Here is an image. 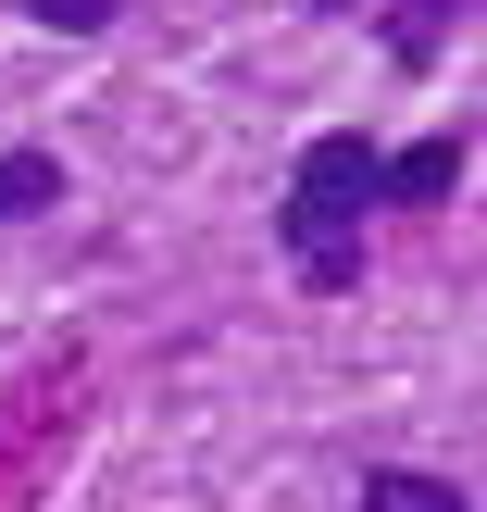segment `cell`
Listing matches in <instances>:
<instances>
[{
  "mask_svg": "<svg viewBox=\"0 0 487 512\" xmlns=\"http://www.w3.org/2000/svg\"><path fill=\"white\" fill-rule=\"evenodd\" d=\"M363 225H375V138L363 125H325L300 138L288 188H275V250L313 300H350L363 288Z\"/></svg>",
  "mask_w": 487,
  "mask_h": 512,
  "instance_id": "cell-1",
  "label": "cell"
},
{
  "mask_svg": "<svg viewBox=\"0 0 487 512\" xmlns=\"http://www.w3.org/2000/svg\"><path fill=\"white\" fill-rule=\"evenodd\" d=\"M463 175H475V138H463V125H438V138H400V150H375V213H438Z\"/></svg>",
  "mask_w": 487,
  "mask_h": 512,
  "instance_id": "cell-2",
  "label": "cell"
},
{
  "mask_svg": "<svg viewBox=\"0 0 487 512\" xmlns=\"http://www.w3.org/2000/svg\"><path fill=\"white\" fill-rule=\"evenodd\" d=\"M75 200V175H63V150H0V225H38V213H63Z\"/></svg>",
  "mask_w": 487,
  "mask_h": 512,
  "instance_id": "cell-3",
  "label": "cell"
},
{
  "mask_svg": "<svg viewBox=\"0 0 487 512\" xmlns=\"http://www.w3.org/2000/svg\"><path fill=\"white\" fill-rule=\"evenodd\" d=\"M475 0H388V75H438L450 25H463Z\"/></svg>",
  "mask_w": 487,
  "mask_h": 512,
  "instance_id": "cell-4",
  "label": "cell"
},
{
  "mask_svg": "<svg viewBox=\"0 0 487 512\" xmlns=\"http://www.w3.org/2000/svg\"><path fill=\"white\" fill-rule=\"evenodd\" d=\"M363 512H475V488L425 463H363Z\"/></svg>",
  "mask_w": 487,
  "mask_h": 512,
  "instance_id": "cell-5",
  "label": "cell"
},
{
  "mask_svg": "<svg viewBox=\"0 0 487 512\" xmlns=\"http://www.w3.org/2000/svg\"><path fill=\"white\" fill-rule=\"evenodd\" d=\"M25 25H50V38H113L125 25V0H13Z\"/></svg>",
  "mask_w": 487,
  "mask_h": 512,
  "instance_id": "cell-6",
  "label": "cell"
},
{
  "mask_svg": "<svg viewBox=\"0 0 487 512\" xmlns=\"http://www.w3.org/2000/svg\"><path fill=\"white\" fill-rule=\"evenodd\" d=\"M300 13H350V0H300Z\"/></svg>",
  "mask_w": 487,
  "mask_h": 512,
  "instance_id": "cell-7",
  "label": "cell"
}]
</instances>
